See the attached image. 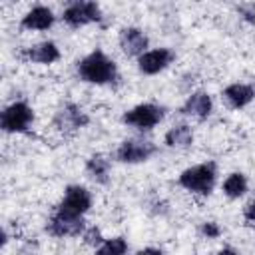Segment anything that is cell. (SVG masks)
<instances>
[{
    "label": "cell",
    "instance_id": "obj_5",
    "mask_svg": "<svg viewBox=\"0 0 255 255\" xmlns=\"http://www.w3.org/2000/svg\"><path fill=\"white\" fill-rule=\"evenodd\" d=\"M90 207H92V195H90V191L86 187H82V185H70L66 189V193H64V199L58 203L56 211L82 217Z\"/></svg>",
    "mask_w": 255,
    "mask_h": 255
},
{
    "label": "cell",
    "instance_id": "obj_1",
    "mask_svg": "<svg viewBox=\"0 0 255 255\" xmlns=\"http://www.w3.org/2000/svg\"><path fill=\"white\" fill-rule=\"evenodd\" d=\"M78 74L84 82L104 86V84H112L118 78V68L116 62L108 58L102 50H94L78 62Z\"/></svg>",
    "mask_w": 255,
    "mask_h": 255
},
{
    "label": "cell",
    "instance_id": "obj_20",
    "mask_svg": "<svg viewBox=\"0 0 255 255\" xmlns=\"http://www.w3.org/2000/svg\"><path fill=\"white\" fill-rule=\"evenodd\" d=\"M84 239H86L88 245H102V243H104V237H102L100 229H96V227L86 229V231H84Z\"/></svg>",
    "mask_w": 255,
    "mask_h": 255
},
{
    "label": "cell",
    "instance_id": "obj_12",
    "mask_svg": "<svg viewBox=\"0 0 255 255\" xmlns=\"http://www.w3.org/2000/svg\"><path fill=\"white\" fill-rule=\"evenodd\" d=\"M54 24V12L48 6H34L30 12L24 14L20 26L24 30H48Z\"/></svg>",
    "mask_w": 255,
    "mask_h": 255
},
{
    "label": "cell",
    "instance_id": "obj_15",
    "mask_svg": "<svg viewBox=\"0 0 255 255\" xmlns=\"http://www.w3.org/2000/svg\"><path fill=\"white\" fill-rule=\"evenodd\" d=\"M22 56L30 62H36V64H52L60 58V50L54 42H40L32 48L24 50Z\"/></svg>",
    "mask_w": 255,
    "mask_h": 255
},
{
    "label": "cell",
    "instance_id": "obj_3",
    "mask_svg": "<svg viewBox=\"0 0 255 255\" xmlns=\"http://www.w3.org/2000/svg\"><path fill=\"white\" fill-rule=\"evenodd\" d=\"M34 122V112L26 102H14L2 112L0 126L6 133H22L28 131V128Z\"/></svg>",
    "mask_w": 255,
    "mask_h": 255
},
{
    "label": "cell",
    "instance_id": "obj_18",
    "mask_svg": "<svg viewBox=\"0 0 255 255\" xmlns=\"http://www.w3.org/2000/svg\"><path fill=\"white\" fill-rule=\"evenodd\" d=\"M245 191H247V177H245L243 173L235 171V173H229V175L225 177V181H223V193H225L227 197L237 199V197H241Z\"/></svg>",
    "mask_w": 255,
    "mask_h": 255
},
{
    "label": "cell",
    "instance_id": "obj_9",
    "mask_svg": "<svg viewBox=\"0 0 255 255\" xmlns=\"http://www.w3.org/2000/svg\"><path fill=\"white\" fill-rule=\"evenodd\" d=\"M171 62H173V52L167 50V48L147 50L145 54H141V56L137 58L139 72H143V74H147V76H153V74L165 70Z\"/></svg>",
    "mask_w": 255,
    "mask_h": 255
},
{
    "label": "cell",
    "instance_id": "obj_6",
    "mask_svg": "<svg viewBox=\"0 0 255 255\" xmlns=\"http://www.w3.org/2000/svg\"><path fill=\"white\" fill-rule=\"evenodd\" d=\"M62 18L68 26L80 28V26H86V24H92V22H100L102 12H100V6L96 2H72L64 10Z\"/></svg>",
    "mask_w": 255,
    "mask_h": 255
},
{
    "label": "cell",
    "instance_id": "obj_7",
    "mask_svg": "<svg viewBox=\"0 0 255 255\" xmlns=\"http://www.w3.org/2000/svg\"><path fill=\"white\" fill-rule=\"evenodd\" d=\"M46 229H48V233H52L56 237H76V235L86 231V225H84L82 217L68 215V213H62V211H54Z\"/></svg>",
    "mask_w": 255,
    "mask_h": 255
},
{
    "label": "cell",
    "instance_id": "obj_13",
    "mask_svg": "<svg viewBox=\"0 0 255 255\" xmlns=\"http://www.w3.org/2000/svg\"><path fill=\"white\" fill-rule=\"evenodd\" d=\"M253 98H255V88L249 86V84H239L237 82V84H231V86H227L223 90V100L233 110L245 108Z\"/></svg>",
    "mask_w": 255,
    "mask_h": 255
},
{
    "label": "cell",
    "instance_id": "obj_10",
    "mask_svg": "<svg viewBox=\"0 0 255 255\" xmlns=\"http://www.w3.org/2000/svg\"><path fill=\"white\" fill-rule=\"evenodd\" d=\"M147 44H149L147 36L135 26H128L120 32V46H122L126 56H137L139 58L141 54L147 52Z\"/></svg>",
    "mask_w": 255,
    "mask_h": 255
},
{
    "label": "cell",
    "instance_id": "obj_17",
    "mask_svg": "<svg viewBox=\"0 0 255 255\" xmlns=\"http://www.w3.org/2000/svg\"><path fill=\"white\" fill-rule=\"evenodd\" d=\"M193 141V131L187 124H179L173 126L167 133H165V143L169 147H189Z\"/></svg>",
    "mask_w": 255,
    "mask_h": 255
},
{
    "label": "cell",
    "instance_id": "obj_8",
    "mask_svg": "<svg viewBox=\"0 0 255 255\" xmlns=\"http://www.w3.org/2000/svg\"><path fill=\"white\" fill-rule=\"evenodd\" d=\"M155 153V145L149 139H126L118 147V159L124 163H139Z\"/></svg>",
    "mask_w": 255,
    "mask_h": 255
},
{
    "label": "cell",
    "instance_id": "obj_19",
    "mask_svg": "<svg viewBox=\"0 0 255 255\" xmlns=\"http://www.w3.org/2000/svg\"><path fill=\"white\" fill-rule=\"evenodd\" d=\"M126 251H128L126 239L114 237V239H106V241L98 247L96 255H126Z\"/></svg>",
    "mask_w": 255,
    "mask_h": 255
},
{
    "label": "cell",
    "instance_id": "obj_22",
    "mask_svg": "<svg viewBox=\"0 0 255 255\" xmlns=\"http://www.w3.org/2000/svg\"><path fill=\"white\" fill-rule=\"evenodd\" d=\"M239 12L247 22H255V4H241Z\"/></svg>",
    "mask_w": 255,
    "mask_h": 255
},
{
    "label": "cell",
    "instance_id": "obj_2",
    "mask_svg": "<svg viewBox=\"0 0 255 255\" xmlns=\"http://www.w3.org/2000/svg\"><path fill=\"white\" fill-rule=\"evenodd\" d=\"M215 177H217L215 163L207 161V163H199V165L183 169L181 175H179V185L185 187L191 193L209 195L213 185H215Z\"/></svg>",
    "mask_w": 255,
    "mask_h": 255
},
{
    "label": "cell",
    "instance_id": "obj_24",
    "mask_svg": "<svg viewBox=\"0 0 255 255\" xmlns=\"http://www.w3.org/2000/svg\"><path fill=\"white\" fill-rule=\"evenodd\" d=\"M137 255H163L159 249H155V247H147V249H141Z\"/></svg>",
    "mask_w": 255,
    "mask_h": 255
},
{
    "label": "cell",
    "instance_id": "obj_16",
    "mask_svg": "<svg viewBox=\"0 0 255 255\" xmlns=\"http://www.w3.org/2000/svg\"><path fill=\"white\" fill-rule=\"evenodd\" d=\"M86 171L96 183H108V179H110V159L106 155L96 153L88 159Z\"/></svg>",
    "mask_w": 255,
    "mask_h": 255
},
{
    "label": "cell",
    "instance_id": "obj_21",
    "mask_svg": "<svg viewBox=\"0 0 255 255\" xmlns=\"http://www.w3.org/2000/svg\"><path fill=\"white\" fill-rule=\"evenodd\" d=\"M201 233H203L205 237H209V239H215V237H219L221 229H219L217 223H213V221H205V223L201 225Z\"/></svg>",
    "mask_w": 255,
    "mask_h": 255
},
{
    "label": "cell",
    "instance_id": "obj_4",
    "mask_svg": "<svg viewBox=\"0 0 255 255\" xmlns=\"http://www.w3.org/2000/svg\"><path fill=\"white\" fill-rule=\"evenodd\" d=\"M122 120H124V124L131 126V128L147 131L163 120V108H159L155 104H139V106L128 110Z\"/></svg>",
    "mask_w": 255,
    "mask_h": 255
},
{
    "label": "cell",
    "instance_id": "obj_14",
    "mask_svg": "<svg viewBox=\"0 0 255 255\" xmlns=\"http://www.w3.org/2000/svg\"><path fill=\"white\" fill-rule=\"evenodd\" d=\"M211 108H213L211 96L205 94V92H195V94H191V96L185 100L181 112H183L185 116H193V118H197V120H203V118H207V116L211 114Z\"/></svg>",
    "mask_w": 255,
    "mask_h": 255
},
{
    "label": "cell",
    "instance_id": "obj_25",
    "mask_svg": "<svg viewBox=\"0 0 255 255\" xmlns=\"http://www.w3.org/2000/svg\"><path fill=\"white\" fill-rule=\"evenodd\" d=\"M217 255H239L235 249H231V247H225V249H221Z\"/></svg>",
    "mask_w": 255,
    "mask_h": 255
},
{
    "label": "cell",
    "instance_id": "obj_11",
    "mask_svg": "<svg viewBox=\"0 0 255 255\" xmlns=\"http://www.w3.org/2000/svg\"><path fill=\"white\" fill-rule=\"evenodd\" d=\"M54 124H56V128L60 131H66L68 133V131H76V129L84 128L88 124V116H86V112L82 108H78L74 104H68V106H64L56 114Z\"/></svg>",
    "mask_w": 255,
    "mask_h": 255
},
{
    "label": "cell",
    "instance_id": "obj_23",
    "mask_svg": "<svg viewBox=\"0 0 255 255\" xmlns=\"http://www.w3.org/2000/svg\"><path fill=\"white\" fill-rule=\"evenodd\" d=\"M245 219L247 221H253L255 223V199L245 207Z\"/></svg>",
    "mask_w": 255,
    "mask_h": 255
}]
</instances>
